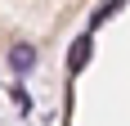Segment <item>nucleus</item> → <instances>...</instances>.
<instances>
[{"label": "nucleus", "mask_w": 130, "mask_h": 126, "mask_svg": "<svg viewBox=\"0 0 130 126\" xmlns=\"http://www.w3.org/2000/svg\"><path fill=\"white\" fill-rule=\"evenodd\" d=\"M31 63H36V50H31V45H13V50H9V68H13L18 77L31 72Z\"/></svg>", "instance_id": "nucleus-2"}, {"label": "nucleus", "mask_w": 130, "mask_h": 126, "mask_svg": "<svg viewBox=\"0 0 130 126\" xmlns=\"http://www.w3.org/2000/svg\"><path fill=\"white\" fill-rule=\"evenodd\" d=\"M90 63V36H76V45L67 50V72H81Z\"/></svg>", "instance_id": "nucleus-1"}]
</instances>
